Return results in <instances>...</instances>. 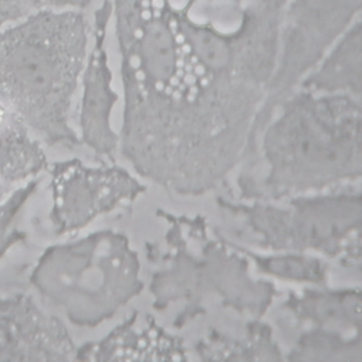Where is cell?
I'll use <instances>...</instances> for the list:
<instances>
[{
    "label": "cell",
    "instance_id": "1",
    "mask_svg": "<svg viewBox=\"0 0 362 362\" xmlns=\"http://www.w3.org/2000/svg\"><path fill=\"white\" fill-rule=\"evenodd\" d=\"M180 52L171 189L215 187L250 147L276 69L286 0H164Z\"/></svg>",
    "mask_w": 362,
    "mask_h": 362
},
{
    "label": "cell",
    "instance_id": "2",
    "mask_svg": "<svg viewBox=\"0 0 362 362\" xmlns=\"http://www.w3.org/2000/svg\"><path fill=\"white\" fill-rule=\"evenodd\" d=\"M89 40L82 11L40 8L0 30V103L48 146L79 143L69 112Z\"/></svg>",
    "mask_w": 362,
    "mask_h": 362
},
{
    "label": "cell",
    "instance_id": "3",
    "mask_svg": "<svg viewBox=\"0 0 362 362\" xmlns=\"http://www.w3.org/2000/svg\"><path fill=\"white\" fill-rule=\"evenodd\" d=\"M264 124L266 175L259 197L280 199L359 180L361 99L293 90Z\"/></svg>",
    "mask_w": 362,
    "mask_h": 362
},
{
    "label": "cell",
    "instance_id": "4",
    "mask_svg": "<svg viewBox=\"0 0 362 362\" xmlns=\"http://www.w3.org/2000/svg\"><path fill=\"white\" fill-rule=\"evenodd\" d=\"M140 263L126 236L99 230L48 247L34 266L35 290L79 327L109 320L143 288Z\"/></svg>",
    "mask_w": 362,
    "mask_h": 362
},
{
    "label": "cell",
    "instance_id": "5",
    "mask_svg": "<svg viewBox=\"0 0 362 362\" xmlns=\"http://www.w3.org/2000/svg\"><path fill=\"white\" fill-rule=\"evenodd\" d=\"M221 205L245 219L260 246L276 252L322 253L346 266L361 263L362 204L359 191L296 195L286 205Z\"/></svg>",
    "mask_w": 362,
    "mask_h": 362
},
{
    "label": "cell",
    "instance_id": "6",
    "mask_svg": "<svg viewBox=\"0 0 362 362\" xmlns=\"http://www.w3.org/2000/svg\"><path fill=\"white\" fill-rule=\"evenodd\" d=\"M362 0H286L276 69L260 129L329 47L359 18Z\"/></svg>",
    "mask_w": 362,
    "mask_h": 362
},
{
    "label": "cell",
    "instance_id": "7",
    "mask_svg": "<svg viewBox=\"0 0 362 362\" xmlns=\"http://www.w3.org/2000/svg\"><path fill=\"white\" fill-rule=\"evenodd\" d=\"M151 288L160 303L184 297L194 300L205 291H215L228 305L253 315L262 314L274 296L273 284L247 274L245 259L211 239H204L198 257L180 255L168 270L154 277Z\"/></svg>",
    "mask_w": 362,
    "mask_h": 362
},
{
    "label": "cell",
    "instance_id": "8",
    "mask_svg": "<svg viewBox=\"0 0 362 362\" xmlns=\"http://www.w3.org/2000/svg\"><path fill=\"white\" fill-rule=\"evenodd\" d=\"M49 174V219L57 235L76 232L144 191L134 175L117 165L92 167L71 158L54 163Z\"/></svg>",
    "mask_w": 362,
    "mask_h": 362
},
{
    "label": "cell",
    "instance_id": "9",
    "mask_svg": "<svg viewBox=\"0 0 362 362\" xmlns=\"http://www.w3.org/2000/svg\"><path fill=\"white\" fill-rule=\"evenodd\" d=\"M112 20V1L103 0L93 13L90 25L92 47L88 49L81 76L79 127L82 141L98 156H112L120 140L112 127V112L119 99L112 86V71L106 52L107 27Z\"/></svg>",
    "mask_w": 362,
    "mask_h": 362
},
{
    "label": "cell",
    "instance_id": "10",
    "mask_svg": "<svg viewBox=\"0 0 362 362\" xmlns=\"http://www.w3.org/2000/svg\"><path fill=\"white\" fill-rule=\"evenodd\" d=\"M76 348L65 325L28 294H0V361H71Z\"/></svg>",
    "mask_w": 362,
    "mask_h": 362
},
{
    "label": "cell",
    "instance_id": "11",
    "mask_svg": "<svg viewBox=\"0 0 362 362\" xmlns=\"http://www.w3.org/2000/svg\"><path fill=\"white\" fill-rule=\"evenodd\" d=\"M139 321L134 313L102 341L89 342L76 349L81 361H132V359H187L185 348L178 337L161 328L151 315Z\"/></svg>",
    "mask_w": 362,
    "mask_h": 362
},
{
    "label": "cell",
    "instance_id": "12",
    "mask_svg": "<svg viewBox=\"0 0 362 362\" xmlns=\"http://www.w3.org/2000/svg\"><path fill=\"white\" fill-rule=\"evenodd\" d=\"M361 85L362 27L359 17L329 47L296 89L313 93H342L361 99Z\"/></svg>",
    "mask_w": 362,
    "mask_h": 362
},
{
    "label": "cell",
    "instance_id": "13",
    "mask_svg": "<svg viewBox=\"0 0 362 362\" xmlns=\"http://www.w3.org/2000/svg\"><path fill=\"white\" fill-rule=\"evenodd\" d=\"M47 167L41 141L0 103V201Z\"/></svg>",
    "mask_w": 362,
    "mask_h": 362
},
{
    "label": "cell",
    "instance_id": "14",
    "mask_svg": "<svg viewBox=\"0 0 362 362\" xmlns=\"http://www.w3.org/2000/svg\"><path fill=\"white\" fill-rule=\"evenodd\" d=\"M286 308L298 320L311 322L313 328L346 337H361L359 288L290 293Z\"/></svg>",
    "mask_w": 362,
    "mask_h": 362
},
{
    "label": "cell",
    "instance_id": "15",
    "mask_svg": "<svg viewBox=\"0 0 362 362\" xmlns=\"http://www.w3.org/2000/svg\"><path fill=\"white\" fill-rule=\"evenodd\" d=\"M247 328V335L239 339H229L215 332L198 344L197 352L202 359L279 361L283 358L279 346L273 341L269 325L260 321H252Z\"/></svg>",
    "mask_w": 362,
    "mask_h": 362
},
{
    "label": "cell",
    "instance_id": "16",
    "mask_svg": "<svg viewBox=\"0 0 362 362\" xmlns=\"http://www.w3.org/2000/svg\"><path fill=\"white\" fill-rule=\"evenodd\" d=\"M290 361H361V337L311 328L304 332L290 351Z\"/></svg>",
    "mask_w": 362,
    "mask_h": 362
},
{
    "label": "cell",
    "instance_id": "17",
    "mask_svg": "<svg viewBox=\"0 0 362 362\" xmlns=\"http://www.w3.org/2000/svg\"><path fill=\"white\" fill-rule=\"evenodd\" d=\"M253 259L257 267L267 274L284 280L324 283L327 280V266L317 257L300 252H280L269 256L246 252Z\"/></svg>",
    "mask_w": 362,
    "mask_h": 362
},
{
    "label": "cell",
    "instance_id": "18",
    "mask_svg": "<svg viewBox=\"0 0 362 362\" xmlns=\"http://www.w3.org/2000/svg\"><path fill=\"white\" fill-rule=\"evenodd\" d=\"M37 185L38 180L34 177L14 188L0 201V260L14 245L24 239V232L20 226L21 214Z\"/></svg>",
    "mask_w": 362,
    "mask_h": 362
},
{
    "label": "cell",
    "instance_id": "19",
    "mask_svg": "<svg viewBox=\"0 0 362 362\" xmlns=\"http://www.w3.org/2000/svg\"><path fill=\"white\" fill-rule=\"evenodd\" d=\"M42 8L38 0H0V30Z\"/></svg>",
    "mask_w": 362,
    "mask_h": 362
},
{
    "label": "cell",
    "instance_id": "20",
    "mask_svg": "<svg viewBox=\"0 0 362 362\" xmlns=\"http://www.w3.org/2000/svg\"><path fill=\"white\" fill-rule=\"evenodd\" d=\"M42 8L57 11H82L90 6L93 0H38Z\"/></svg>",
    "mask_w": 362,
    "mask_h": 362
}]
</instances>
